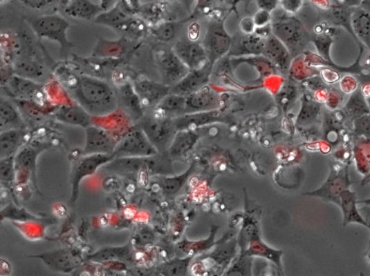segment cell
Masks as SVG:
<instances>
[{"instance_id": "6da1fadb", "label": "cell", "mask_w": 370, "mask_h": 276, "mask_svg": "<svg viewBox=\"0 0 370 276\" xmlns=\"http://www.w3.org/2000/svg\"><path fill=\"white\" fill-rule=\"evenodd\" d=\"M71 99L93 118H102L119 108L116 89L106 81L89 75H72L64 81Z\"/></svg>"}, {"instance_id": "7a4b0ae2", "label": "cell", "mask_w": 370, "mask_h": 276, "mask_svg": "<svg viewBox=\"0 0 370 276\" xmlns=\"http://www.w3.org/2000/svg\"><path fill=\"white\" fill-rule=\"evenodd\" d=\"M28 23L39 39L57 43L61 54L67 52L73 46V43L68 37L71 23L62 15L53 13L35 16L30 18Z\"/></svg>"}, {"instance_id": "3957f363", "label": "cell", "mask_w": 370, "mask_h": 276, "mask_svg": "<svg viewBox=\"0 0 370 276\" xmlns=\"http://www.w3.org/2000/svg\"><path fill=\"white\" fill-rule=\"evenodd\" d=\"M272 34L279 39L295 59L304 52L312 39L302 22L294 16L271 23Z\"/></svg>"}, {"instance_id": "277c9868", "label": "cell", "mask_w": 370, "mask_h": 276, "mask_svg": "<svg viewBox=\"0 0 370 276\" xmlns=\"http://www.w3.org/2000/svg\"><path fill=\"white\" fill-rule=\"evenodd\" d=\"M152 55L162 83L167 86L172 87L178 83L190 71L167 43H159L154 46Z\"/></svg>"}, {"instance_id": "5b68a950", "label": "cell", "mask_w": 370, "mask_h": 276, "mask_svg": "<svg viewBox=\"0 0 370 276\" xmlns=\"http://www.w3.org/2000/svg\"><path fill=\"white\" fill-rule=\"evenodd\" d=\"M136 124L141 128L158 152L168 150L178 132L172 119L159 117L154 112L145 115Z\"/></svg>"}, {"instance_id": "8992f818", "label": "cell", "mask_w": 370, "mask_h": 276, "mask_svg": "<svg viewBox=\"0 0 370 276\" xmlns=\"http://www.w3.org/2000/svg\"><path fill=\"white\" fill-rule=\"evenodd\" d=\"M49 148V144L39 141L27 142L15 157L17 186L30 183L39 191L37 185V164L39 156Z\"/></svg>"}, {"instance_id": "52a82bcc", "label": "cell", "mask_w": 370, "mask_h": 276, "mask_svg": "<svg viewBox=\"0 0 370 276\" xmlns=\"http://www.w3.org/2000/svg\"><path fill=\"white\" fill-rule=\"evenodd\" d=\"M158 153L146 134L137 124L118 142L115 157H148Z\"/></svg>"}, {"instance_id": "ba28073f", "label": "cell", "mask_w": 370, "mask_h": 276, "mask_svg": "<svg viewBox=\"0 0 370 276\" xmlns=\"http://www.w3.org/2000/svg\"><path fill=\"white\" fill-rule=\"evenodd\" d=\"M6 91L15 100L43 107L47 103L44 86L37 81L12 74L6 83Z\"/></svg>"}, {"instance_id": "9c48e42d", "label": "cell", "mask_w": 370, "mask_h": 276, "mask_svg": "<svg viewBox=\"0 0 370 276\" xmlns=\"http://www.w3.org/2000/svg\"><path fill=\"white\" fill-rule=\"evenodd\" d=\"M28 257L39 259L47 268L62 273L74 272L86 261L78 249L72 248L56 249Z\"/></svg>"}, {"instance_id": "30bf717a", "label": "cell", "mask_w": 370, "mask_h": 276, "mask_svg": "<svg viewBox=\"0 0 370 276\" xmlns=\"http://www.w3.org/2000/svg\"><path fill=\"white\" fill-rule=\"evenodd\" d=\"M115 158L114 155H82V157L76 161L71 177V205H74L79 197L80 183L84 178L94 175Z\"/></svg>"}, {"instance_id": "8fae6325", "label": "cell", "mask_w": 370, "mask_h": 276, "mask_svg": "<svg viewBox=\"0 0 370 276\" xmlns=\"http://www.w3.org/2000/svg\"><path fill=\"white\" fill-rule=\"evenodd\" d=\"M148 157H115L102 168L140 184L142 182V178L147 179L151 176Z\"/></svg>"}, {"instance_id": "7c38bea8", "label": "cell", "mask_w": 370, "mask_h": 276, "mask_svg": "<svg viewBox=\"0 0 370 276\" xmlns=\"http://www.w3.org/2000/svg\"><path fill=\"white\" fill-rule=\"evenodd\" d=\"M202 43L209 61L214 66L218 60L230 52L232 39L225 30L223 23L215 22L207 28Z\"/></svg>"}, {"instance_id": "4fadbf2b", "label": "cell", "mask_w": 370, "mask_h": 276, "mask_svg": "<svg viewBox=\"0 0 370 276\" xmlns=\"http://www.w3.org/2000/svg\"><path fill=\"white\" fill-rule=\"evenodd\" d=\"M132 82L145 111L154 109L171 90L170 86L155 82L144 75L136 76Z\"/></svg>"}, {"instance_id": "5bb4252c", "label": "cell", "mask_w": 370, "mask_h": 276, "mask_svg": "<svg viewBox=\"0 0 370 276\" xmlns=\"http://www.w3.org/2000/svg\"><path fill=\"white\" fill-rule=\"evenodd\" d=\"M85 130L86 141L82 155H114L118 140L113 135L94 124Z\"/></svg>"}, {"instance_id": "9a60e30c", "label": "cell", "mask_w": 370, "mask_h": 276, "mask_svg": "<svg viewBox=\"0 0 370 276\" xmlns=\"http://www.w3.org/2000/svg\"><path fill=\"white\" fill-rule=\"evenodd\" d=\"M172 48L189 70L201 69L211 63L202 42L182 39L176 41Z\"/></svg>"}, {"instance_id": "2e32d148", "label": "cell", "mask_w": 370, "mask_h": 276, "mask_svg": "<svg viewBox=\"0 0 370 276\" xmlns=\"http://www.w3.org/2000/svg\"><path fill=\"white\" fill-rule=\"evenodd\" d=\"M119 109L122 110L136 124L146 115L133 82L124 81L116 88Z\"/></svg>"}, {"instance_id": "e0dca14e", "label": "cell", "mask_w": 370, "mask_h": 276, "mask_svg": "<svg viewBox=\"0 0 370 276\" xmlns=\"http://www.w3.org/2000/svg\"><path fill=\"white\" fill-rule=\"evenodd\" d=\"M262 55L282 73L290 70L293 57L286 46L272 34L266 39Z\"/></svg>"}, {"instance_id": "ac0fdd59", "label": "cell", "mask_w": 370, "mask_h": 276, "mask_svg": "<svg viewBox=\"0 0 370 276\" xmlns=\"http://www.w3.org/2000/svg\"><path fill=\"white\" fill-rule=\"evenodd\" d=\"M172 119L178 131H181V130H197L209 124L225 123L228 121L227 116L221 108L186 113V115Z\"/></svg>"}, {"instance_id": "d6986e66", "label": "cell", "mask_w": 370, "mask_h": 276, "mask_svg": "<svg viewBox=\"0 0 370 276\" xmlns=\"http://www.w3.org/2000/svg\"><path fill=\"white\" fill-rule=\"evenodd\" d=\"M221 103L220 93L207 85L186 97L185 115L220 109L222 106Z\"/></svg>"}, {"instance_id": "ffe728a7", "label": "cell", "mask_w": 370, "mask_h": 276, "mask_svg": "<svg viewBox=\"0 0 370 276\" xmlns=\"http://www.w3.org/2000/svg\"><path fill=\"white\" fill-rule=\"evenodd\" d=\"M213 67L208 63L203 68L190 70L178 83L171 87L170 92L187 97L198 91L207 85Z\"/></svg>"}, {"instance_id": "44dd1931", "label": "cell", "mask_w": 370, "mask_h": 276, "mask_svg": "<svg viewBox=\"0 0 370 276\" xmlns=\"http://www.w3.org/2000/svg\"><path fill=\"white\" fill-rule=\"evenodd\" d=\"M133 257V245L128 243L122 246L105 247L89 255L86 262L93 264L108 265L122 264L132 261Z\"/></svg>"}, {"instance_id": "7402d4cb", "label": "cell", "mask_w": 370, "mask_h": 276, "mask_svg": "<svg viewBox=\"0 0 370 276\" xmlns=\"http://www.w3.org/2000/svg\"><path fill=\"white\" fill-rule=\"evenodd\" d=\"M59 6L64 14L76 20H95L104 11L91 0H59Z\"/></svg>"}, {"instance_id": "603a6c76", "label": "cell", "mask_w": 370, "mask_h": 276, "mask_svg": "<svg viewBox=\"0 0 370 276\" xmlns=\"http://www.w3.org/2000/svg\"><path fill=\"white\" fill-rule=\"evenodd\" d=\"M55 117L60 123L85 129L93 122V117L75 101L59 106L55 111Z\"/></svg>"}, {"instance_id": "cb8c5ba5", "label": "cell", "mask_w": 370, "mask_h": 276, "mask_svg": "<svg viewBox=\"0 0 370 276\" xmlns=\"http://www.w3.org/2000/svg\"><path fill=\"white\" fill-rule=\"evenodd\" d=\"M24 117L18 106L8 99L1 97L0 100V132L11 129L25 128Z\"/></svg>"}, {"instance_id": "d4e9b609", "label": "cell", "mask_w": 370, "mask_h": 276, "mask_svg": "<svg viewBox=\"0 0 370 276\" xmlns=\"http://www.w3.org/2000/svg\"><path fill=\"white\" fill-rule=\"evenodd\" d=\"M25 128L11 129L0 134V159L15 157L27 143Z\"/></svg>"}, {"instance_id": "484cf974", "label": "cell", "mask_w": 370, "mask_h": 276, "mask_svg": "<svg viewBox=\"0 0 370 276\" xmlns=\"http://www.w3.org/2000/svg\"><path fill=\"white\" fill-rule=\"evenodd\" d=\"M200 139L197 130H181L176 132L167 151L171 159H178L187 155Z\"/></svg>"}, {"instance_id": "4316f807", "label": "cell", "mask_w": 370, "mask_h": 276, "mask_svg": "<svg viewBox=\"0 0 370 276\" xmlns=\"http://www.w3.org/2000/svg\"><path fill=\"white\" fill-rule=\"evenodd\" d=\"M353 8L347 7L341 3H337V4L331 5L326 10L325 16L327 21L331 25L340 26L347 30L353 39L357 42L360 48L364 46L358 40L353 30L351 23Z\"/></svg>"}, {"instance_id": "83f0119b", "label": "cell", "mask_w": 370, "mask_h": 276, "mask_svg": "<svg viewBox=\"0 0 370 276\" xmlns=\"http://www.w3.org/2000/svg\"><path fill=\"white\" fill-rule=\"evenodd\" d=\"M241 253L250 257L259 256L264 257L276 264L279 268H281V256L283 252L267 246L261 239L259 230L255 232L251 237L246 249L241 252Z\"/></svg>"}, {"instance_id": "f1b7e54d", "label": "cell", "mask_w": 370, "mask_h": 276, "mask_svg": "<svg viewBox=\"0 0 370 276\" xmlns=\"http://www.w3.org/2000/svg\"><path fill=\"white\" fill-rule=\"evenodd\" d=\"M228 236L220 239L213 252L203 255L201 259H207L219 268H227L236 255L237 244L236 239L232 238L229 241Z\"/></svg>"}, {"instance_id": "f546056e", "label": "cell", "mask_w": 370, "mask_h": 276, "mask_svg": "<svg viewBox=\"0 0 370 276\" xmlns=\"http://www.w3.org/2000/svg\"><path fill=\"white\" fill-rule=\"evenodd\" d=\"M359 55L355 61V63H353L351 66L349 67H342L339 66V65L335 63L334 62H330L324 58H322L318 55L308 52H304V61L308 64L310 65V66L314 67V68H329L331 69H333L337 72H342V73H349L352 75H364L363 73V69L362 67V65L360 63L362 57L363 55V52L364 51V46L360 47L359 48Z\"/></svg>"}, {"instance_id": "4dcf8cb0", "label": "cell", "mask_w": 370, "mask_h": 276, "mask_svg": "<svg viewBox=\"0 0 370 276\" xmlns=\"http://www.w3.org/2000/svg\"><path fill=\"white\" fill-rule=\"evenodd\" d=\"M186 97L169 92L153 109L152 112L159 117L170 119L185 115Z\"/></svg>"}, {"instance_id": "1f68e13d", "label": "cell", "mask_w": 370, "mask_h": 276, "mask_svg": "<svg viewBox=\"0 0 370 276\" xmlns=\"http://www.w3.org/2000/svg\"><path fill=\"white\" fill-rule=\"evenodd\" d=\"M265 41V39L257 36L255 34H244L236 41H232L229 53L238 56L262 55Z\"/></svg>"}, {"instance_id": "d6a6232c", "label": "cell", "mask_w": 370, "mask_h": 276, "mask_svg": "<svg viewBox=\"0 0 370 276\" xmlns=\"http://www.w3.org/2000/svg\"><path fill=\"white\" fill-rule=\"evenodd\" d=\"M351 23L355 36L370 52V12L360 7L353 8Z\"/></svg>"}, {"instance_id": "836d02e7", "label": "cell", "mask_w": 370, "mask_h": 276, "mask_svg": "<svg viewBox=\"0 0 370 276\" xmlns=\"http://www.w3.org/2000/svg\"><path fill=\"white\" fill-rule=\"evenodd\" d=\"M1 220L9 219L21 223H39L50 224L53 223L51 219L43 218L30 214L25 208H20L13 202H9L0 212Z\"/></svg>"}, {"instance_id": "e575fe53", "label": "cell", "mask_w": 370, "mask_h": 276, "mask_svg": "<svg viewBox=\"0 0 370 276\" xmlns=\"http://www.w3.org/2000/svg\"><path fill=\"white\" fill-rule=\"evenodd\" d=\"M322 103L314 99L312 94L305 92L301 97V108L297 118L299 126H308L317 119Z\"/></svg>"}, {"instance_id": "d590c367", "label": "cell", "mask_w": 370, "mask_h": 276, "mask_svg": "<svg viewBox=\"0 0 370 276\" xmlns=\"http://www.w3.org/2000/svg\"><path fill=\"white\" fill-rule=\"evenodd\" d=\"M194 169L195 164H192L189 168L181 175L157 176L159 187L165 196L172 197L178 193L188 181Z\"/></svg>"}, {"instance_id": "8d00e7d4", "label": "cell", "mask_w": 370, "mask_h": 276, "mask_svg": "<svg viewBox=\"0 0 370 276\" xmlns=\"http://www.w3.org/2000/svg\"><path fill=\"white\" fill-rule=\"evenodd\" d=\"M218 226H213L210 235L205 239L190 241L185 238L178 243V247L186 256L194 257L195 255L201 254L216 246L220 241V239L217 242L215 241V237L218 233Z\"/></svg>"}, {"instance_id": "74e56055", "label": "cell", "mask_w": 370, "mask_h": 276, "mask_svg": "<svg viewBox=\"0 0 370 276\" xmlns=\"http://www.w3.org/2000/svg\"><path fill=\"white\" fill-rule=\"evenodd\" d=\"M132 15L127 14L119 3L109 10L101 12L94 22L118 31Z\"/></svg>"}, {"instance_id": "f35d334b", "label": "cell", "mask_w": 370, "mask_h": 276, "mask_svg": "<svg viewBox=\"0 0 370 276\" xmlns=\"http://www.w3.org/2000/svg\"><path fill=\"white\" fill-rule=\"evenodd\" d=\"M12 73L23 77L37 81L44 75L42 65L30 57L16 59L12 64Z\"/></svg>"}, {"instance_id": "ab89813d", "label": "cell", "mask_w": 370, "mask_h": 276, "mask_svg": "<svg viewBox=\"0 0 370 276\" xmlns=\"http://www.w3.org/2000/svg\"><path fill=\"white\" fill-rule=\"evenodd\" d=\"M344 108L346 115L353 121L370 113L369 108L362 92L361 88H358L350 95Z\"/></svg>"}, {"instance_id": "60d3db41", "label": "cell", "mask_w": 370, "mask_h": 276, "mask_svg": "<svg viewBox=\"0 0 370 276\" xmlns=\"http://www.w3.org/2000/svg\"><path fill=\"white\" fill-rule=\"evenodd\" d=\"M193 257H176L160 265L156 268L159 275L165 276H185L188 273L190 262Z\"/></svg>"}, {"instance_id": "b9f144b4", "label": "cell", "mask_w": 370, "mask_h": 276, "mask_svg": "<svg viewBox=\"0 0 370 276\" xmlns=\"http://www.w3.org/2000/svg\"><path fill=\"white\" fill-rule=\"evenodd\" d=\"M150 26L140 17L132 16L131 18L118 30L125 37L139 40L146 37L149 32Z\"/></svg>"}, {"instance_id": "7bdbcfd3", "label": "cell", "mask_w": 370, "mask_h": 276, "mask_svg": "<svg viewBox=\"0 0 370 276\" xmlns=\"http://www.w3.org/2000/svg\"><path fill=\"white\" fill-rule=\"evenodd\" d=\"M0 182L2 187L8 190L17 186L15 157L0 159Z\"/></svg>"}, {"instance_id": "ee69618b", "label": "cell", "mask_w": 370, "mask_h": 276, "mask_svg": "<svg viewBox=\"0 0 370 276\" xmlns=\"http://www.w3.org/2000/svg\"><path fill=\"white\" fill-rule=\"evenodd\" d=\"M341 201L346 223L356 221L368 226L358 212L355 193H351L349 190L342 192Z\"/></svg>"}, {"instance_id": "f6af8a7d", "label": "cell", "mask_w": 370, "mask_h": 276, "mask_svg": "<svg viewBox=\"0 0 370 276\" xmlns=\"http://www.w3.org/2000/svg\"><path fill=\"white\" fill-rule=\"evenodd\" d=\"M178 31V25L173 22L160 21L149 28L150 34L160 43L172 41Z\"/></svg>"}, {"instance_id": "bcb514c9", "label": "cell", "mask_w": 370, "mask_h": 276, "mask_svg": "<svg viewBox=\"0 0 370 276\" xmlns=\"http://www.w3.org/2000/svg\"><path fill=\"white\" fill-rule=\"evenodd\" d=\"M312 42L314 43L319 56L330 62H334L331 57V47L334 43L333 36L324 31L317 34L313 39H312Z\"/></svg>"}, {"instance_id": "7dc6e473", "label": "cell", "mask_w": 370, "mask_h": 276, "mask_svg": "<svg viewBox=\"0 0 370 276\" xmlns=\"http://www.w3.org/2000/svg\"><path fill=\"white\" fill-rule=\"evenodd\" d=\"M298 95L297 87L293 83H286L277 95V101L284 109L290 107Z\"/></svg>"}, {"instance_id": "c3c4849f", "label": "cell", "mask_w": 370, "mask_h": 276, "mask_svg": "<svg viewBox=\"0 0 370 276\" xmlns=\"http://www.w3.org/2000/svg\"><path fill=\"white\" fill-rule=\"evenodd\" d=\"M163 14L159 6L149 4L141 6L138 15L151 27L162 21Z\"/></svg>"}, {"instance_id": "681fc988", "label": "cell", "mask_w": 370, "mask_h": 276, "mask_svg": "<svg viewBox=\"0 0 370 276\" xmlns=\"http://www.w3.org/2000/svg\"><path fill=\"white\" fill-rule=\"evenodd\" d=\"M252 269V257L241 253L240 257L234 264L228 268L226 275H250Z\"/></svg>"}, {"instance_id": "f907efd6", "label": "cell", "mask_w": 370, "mask_h": 276, "mask_svg": "<svg viewBox=\"0 0 370 276\" xmlns=\"http://www.w3.org/2000/svg\"><path fill=\"white\" fill-rule=\"evenodd\" d=\"M24 6L36 10H45L59 3V0H18Z\"/></svg>"}, {"instance_id": "816d5d0a", "label": "cell", "mask_w": 370, "mask_h": 276, "mask_svg": "<svg viewBox=\"0 0 370 276\" xmlns=\"http://www.w3.org/2000/svg\"><path fill=\"white\" fill-rule=\"evenodd\" d=\"M353 122L355 132L358 135L370 138V113L355 119Z\"/></svg>"}, {"instance_id": "f5cc1de1", "label": "cell", "mask_w": 370, "mask_h": 276, "mask_svg": "<svg viewBox=\"0 0 370 276\" xmlns=\"http://www.w3.org/2000/svg\"><path fill=\"white\" fill-rule=\"evenodd\" d=\"M320 76L324 82L327 85H333L340 81L341 75L333 69L329 68L322 67L319 70Z\"/></svg>"}, {"instance_id": "db71d44e", "label": "cell", "mask_w": 370, "mask_h": 276, "mask_svg": "<svg viewBox=\"0 0 370 276\" xmlns=\"http://www.w3.org/2000/svg\"><path fill=\"white\" fill-rule=\"evenodd\" d=\"M340 88L343 93L351 95L359 88L358 80L351 75L344 76L340 79Z\"/></svg>"}, {"instance_id": "11a10c76", "label": "cell", "mask_w": 370, "mask_h": 276, "mask_svg": "<svg viewBox=\"0 0 370 276\" xmlns=\"http://www.w3.org/2000/svg\"><path fill=\"white\" fill-rule=\"evenodd\" d=\"M155 237L153 232L149 228L141 230L136 236V243L140 246H147L152 244Z\"/></svg>"}, {"instance_id": "9f6ffc18", "label": "cell", "mask_w": 370, "mask_h": 276, "mask_svg": "<svg viewBox=\"0 0 370 276\" xmlns=\"http://www.w3.org/2000/svg\"><path fill=\"white\" fill-rule=\"evenodd\" d=\"M118 3L127 14L132 16L138 15L141 7L140 0H119Z\"/></svg>"}, {"instance_id": "6f0895ef", "label": "cell", "mask_w": 370, "mask_h": 276, "mask_svg": "<svg viewBox=\"0 0 370 276\" xmlns=\"http://www.w3.org/2000/svg\"><path fill=\"white\" fill-rule=\"evenodd\" d=\"M271 16L270 12L261 10L257 12L253 18V21L256 28L264 27L271 23Z\"/></svg>"}, {"instance_id": "680465c9", "label": "cell", "mask_w": 370, "mask_h": 276, "mask_svg": "<svg viewBox=\"0 0 370 276\" xmlns=\"http://www.w3.org/2000/svg\"><path fill=\"white\" fill-rule=\"evenodd\" d=\"M303 0H281V5L288 13L295 14L302 8Z\"/></svg>"}, {"instance_id": "91938a15", "label": "cell", "mask_w": 370, "mask_h": 276, "mask_svg": "<svg viewBox=\"0 0 370 276\" xmlns=\"http://www.w3.org/2000/svg\"><path fill=\"white\" fill-rule=\"evenodd\" d=\"M342 97H343L340 95L339 92H335L331 90L328 99L325 103L327 106L329 107V108H336L337 106H339V104L340 103Z\"/></svg>"}, {"instance_id": "94428289", "label": "cell", "mask_w": 370, "mask_h": 276, "mask_svg": "<svg viewBox=\"0 0 370 276\" xmlns=\"http://www.w3.org/2000/svg\"><path fill=\"white\" fill-rule=\"evenodd\" d=\"M240 28L244 34H254L256 26L253 19H245L241 22Z\"/></svg>"}, {"instance_id": "6125c7cd", "label": "cell", "mask_w": 370, "mask_h": 276, "mask_svg": "<svg viewBox=\"0 0 370 276\" xmlns=\"http://www.w3.org/2000/svg\"><path fill=\"white\" fill-rule=\"evenodd\" d=\"M257 1L261 10L268 12L275 10L278 4V0H257Z\"/></svg>"}, {"instance_id": "be15d7a7", "label": "cell", "mask_w": 370, "mask_h": 276, "mask_svg": "<svg viewBox=\"0 0 370 276\" xmlns=\"http://www.w3.org/2000/svg\"><path fill=\"white\" fill-rule=\"evenodd\" d=\"M364 77L367 79V80L366 82L362 86L361 90L365 97V99L370 110V77L366 76L365 75H364Z\"/></svg>"}, {"instance_id": "e7e4bbea", "label": "cell", "mask_w": 370, "mask_h": 276, "mask_svg": "<svg viewBox=\"0 0 370 276\" xmlns=\"http://www.w3.org/2000/svg\"><path fill=\"white\" fill-rule=\"evenodd\" d=\"M362 2V0H342L340 3L349 8H357L360 6Z\"/></svg>"}, {"instance_id": "03108f58", "label": "cell", "mask_w": 370, "mask_h": 276, "mask_svg": "<svg viewBox=\"0 0 370 276\" xmlns=\"http://www.w3.org/2000/svg\"><path fill=\"white\" fill-rule=\"evenodd\" d=\"M360 7L370 12V0H362Z\"/></svg>"}, {"instance_id": "003e7915", "label": "cell", "mask_w": 370, "mask_h": 276, "mask_svg": "<svg viewBox=\"0 0 370 276\" xmlns=\"http://www.w3.org/2000/svg\"><path fill=\"white\" fill-rule=\"evenodd\" d=\"M8 0H1V4H3L4 3L7 2Z\"/></svg>"}]
</instances>
